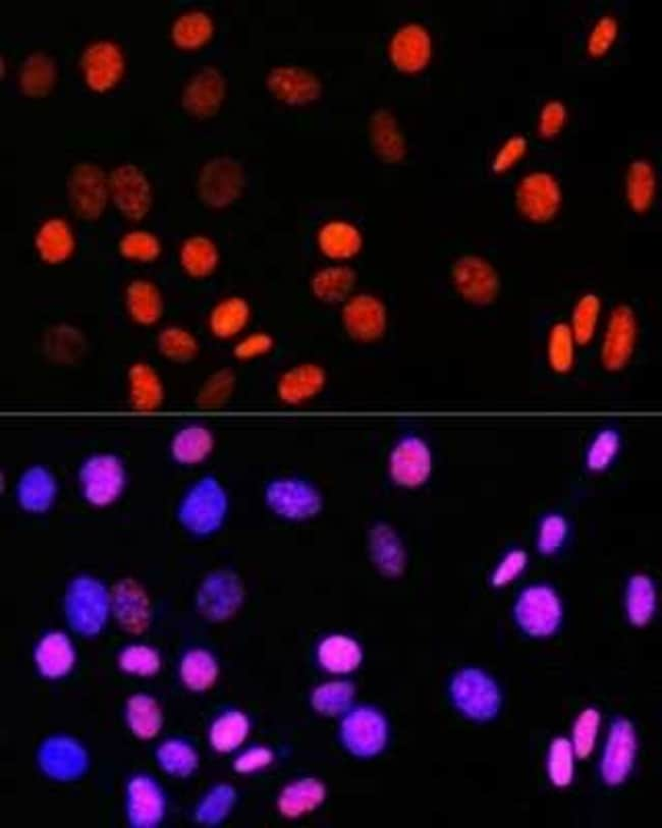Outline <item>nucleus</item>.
Returning a JSON list of instances; mask_svg holds the SVG:
<instances>
[{"label": "nucleus", "mask_w": 662, "mask_h": 828, "mask_svg": "<svg viewBox=\"0 0 662 828\" xmlns=\"http://www.w3.org/2000/svg\"><path fill=\"white\" fill-rule=\"evenodd\" d=\"M109 602V595L100 582L90 577L76 579L66 597L70 624L82 634H96L106 621Z\"/></svg>", "instance_id": "1"}, {"label": "nucleus", "mask_w": 662, "mask_h": 828, "mask_svg": "<svg viewBox=\"0 0 662 828\" xmlns=\"http://www.w3.org/2000/svg\"><path fill=\"white\" fill-rule=\"evenodd\" d=\"M70 205L85 220L97 219L105 209L109 183L98 165L80 162L72 169L67 182Z\"/></svg>", "instance_id": "2"}, {"label": "nucleus", "mask_w": 662, "mask_h": 828, "mask_svg": "<svg viewBox=\"0 0 662 828\" xmlns=\"http://www.w3.org/2000/svg\"><path fill=\"white\" fill-rule=\"evenodd\" d=\"M197 186L199 196L206 205L226 207L240 196L244 186V173L236 160L216 157L204 165Z\"/></svg>", "instance_id": "3"}, {"label": "nucleus", "mask_w": 662, "mask_h": 828, "mask_svg": "<svg viewBox=\"0 0 662 828\" xmlns=\"http://www.w3.org/2000/svg\"><path fill=\"white\" fill-rule=\"evenodd\" d=\"M80 480L84 495L94 506L113 504L121 495L126 474L115 456L101 455L89 459L82 467Z\"/></svg>", "instance_id": "4"}, {"label": "nucleus", "mask_w": 662, "mask_h": 828, "mask_svg": "<svg viewBox=\"0 0 662 828\" xmlns=\"http://www.w3.org/2000/svg\"><path fill=\"white\" fill-rule=\"evenodd\" d=\"M109 192L118 209L128 218L142 219L152 203L151 185L134 164L120 165L108 178Z\"/></svg>", "instance_id": "5"}, {"label": "nucleus", "mask_w": 662, "mask_h": 828, "mask_svg": "<svg viewBox=\"0 0 662 828\" xmlns=\"http://www.w3.org/2000/svg\"><path fill=\"white\" fill-rule=\"evenodd\" d=\"M81 67L86 83L95 91L113 88L125 70L124 54L115 42L98 40L83 51Z\"/></svg>", "instance_id": "6"}, {"label": "nucleus", "mask_w": 662, "mask_h": 828, "mask_svg": "<svg viewBox=\"0 0 662 828\" xmlns=\"http://www.w3.org/2000/svg\"><path fill=\"white\" fill-rule=\"evenodd\" d=\"M562 201L560 186L553 176L533 173L525 177L517 190L521 211L535 222H545L558 212Z\"/></svg>", "instance_id": "7"}, {"label": "nucleus", "mask_w": 662, "mask_h": 828, "mask_svg": "<svg viewBox=\"0 0 662 828\" xmlns=\"http://www.w3.org/2000/svg\"><path fill=\"white\" fill-rule=\"evenodd\" d=\"M227 92L222 73L212 67L198 71L187 83L182 97L187 112L198 118H208L217 113Z\"/></svg>", "instance_id": "8"}, {"label": "nucleus", "mask_w": 662, "mask_h": 828, "mask_svg": "<svg viewBox=\"0 0 662 828\" xmlns=\"http://www.w3.org/2000/svg\"><path fill=\"white\" fill-rule=\"evenodd\" d=\"M225 495L213 481H203L188 496L182 509V519L192 530L206 533L222 521L225 513Z\"/></svg>", "instance_id": "9"}, {"label": "nucleus", "mask_w": 662, "mask_h": 828, "mask_svg": "<svg viewBox=\"0 0 662 828\" xmlns=\"http://www.w3.org/2000/svg\"><path fill=\"white\" fill-rule=\"evenodd\" d=\"M561 606L553 592L536 588L523 595L518 618L523 628L534 636L553 633L561 621Z\"/></svg>", "instance_id": "10"}, {"label": "nucleus", "mask_w": 662, "mask_h": 828, "mask_svg": "<svg viewBox=\"0 0 662 828\" xmlns=\"http://www.w3.org/2000/svg\"><path fill=\"white\" fill-rule=\"evenodd\" d=\"M457 704L476 719H489L498 711L499 694L484 675L468 671L457 678L454 687Z\"/></svg>", "instance_id": "11"}, {"label": "nucleus", "mask_w": 662, "mask_h": 828, "mask_svg": "<svg viewBox=\"0 0 662 828\" xmlns=\"http://www.w3.org/2000/svg\"><path fill=\"white\" fill-rule=\"evenodd\" d=\"M431 57V39L425 28L409 24L401 28L391 43V58L401 71L414 73L422 70Z\"/></svg>", "instance_id": "12"}, {"label": "nucleus", "mask_w": 662, "mask_h": 828, "mask_svg": "<svg viewBox=\"0 0 662 828\" xmlns=\"http://www.w3.org/2000/svg\"><path fill=\"white\" fill-rule=\"evenodd\" d=\"M636 751L635 734L626 721L618 722L606 747L602 763V774L611 785L622 783L629 774Z\"/></svg>", "instance_id": "13"}, {"label": "nucleus", "mask_w": 662, "mask_h": 828, "mask_svg": "<svg viewBox=\"0 0 662 828\" xmlns=\"http://www.w3.org/2000/svg\"><path fill=\"white\" fill-rule=\"evenodd\" d=\"M267 87L275 97L291 104L310 102L320 93V83L313 74L292 67L272 70L267 76Z\"/></svg>", "instance_id": "14"}, {"label": "nucleus", "mask_w": 662, "mask_h": 828, "mask_svg": "<svg viewBox=\"0 0 662 828\" xmlns=\"http://www.w3.org/2000/svg\"><path fill=\"white\" fill-rule=\"evenodd\" d=\"M115 615L127 631L141 633L148 625V600L141 588L130 580L119 583L112 597Z\"/></svg>", "instance_id": "15"}, {"label": "nucleus", "mask_w": 662, "mask_h": 828, "mask_svg": "<svg viewBox=\"0 0 662 828\" xmlns=\"http://www.w3.org/2000/svg\"><path fill=\"white\" fill-rule=\"evenodd\" d=\"M57 485L45 469L35 467L28 470L20 480L18 498L21 506L29 512L42 513L49 509L55 498Z\"/></svg>", "instance_id": "16"}, {"label": "nucleus", "mask_w": 662, "mask_h": 828, "mask_svg": "<svg viewBox=\"0 0 662 828\" xmlns=\"http://www.w3.org/2000/svg\"><path fill=\"white\" fill-rule=\"evenodd\" d=\"M55 80H57V66L50 55L45 52L30 53L20 68V87L28 96L47 95L53 88Z\"/></svg>", "instance_id": "17"}, {"label": "nucleus", "mask_w": 662, "mask_h": 828, "mask_svg": "<svg viewBox=\"0 0 662 828\" xmlns=\"http://www.w3.org/2000/svg\"><path fill=\"white\" fill-rule=\"evenodd\" d=\"M251 319L249 303L239 297H232L217 304L209 318L210 329L220 339H231L246 328Z\"/></svg>", "instance_id": "18"}, {"label": "nucleus", "mask_w": 662, "mask_h": 828, "mask_svg": "<svg viewBox=\"0 0 662 828\" xmlns=\"http://www.w3.org/2000/svg\"><path fill=\"white\" fill-rule=\"evenodd\" d=\"M36 659L44 676L59 678L72 669L75 655L69 639L64 634L55 633L42 640Z\"/></svg>", "instance_id": "19"}, {"label": "nucleus", "mask_w": 662, "mask_h": 828, "mask_svg": "<svg viewBox=\"0 0 662 828\" xmlns=\"http://www.w3.org/2000/svg\"><path fill=\"white\" fill-rule=\"evenodd\" d=\"M36 246L45 261L60 263L72 254L75 246L74 236L65 220L52 218L40 228Z\"/></svg>", "instance_id": "20"}, {"label": "nucleus", "mask_w": 662, "mask_h": 828, "mask_svg": "<svg viewBox=\"0 0 662 828\" xmlns=\"http://www.w3.org/2000/svg\"><path fill=\"white\" fill-rule=\"evenodd\" d=\"M318 243L324 254L335 259L354 256L361 247V235L351 224L331 222L322 227Z\"/></svg>", "instance_id": "21"}, {"label": "nucleus", "mask_w": 662, "mask_h": 828, "mask_svg": "<svg viewBox=\"0 0 662 828\" xmlns=\"http://www.w3.org/2000/svg\"><path fill=\"white\" fill-rule=\"evenodd\" d=\"M325 380L323 371L314 365H302L286 372L279 381L281 398L297 402L314 395Z\"/></svg>", "instance_id": "22"}, {"label": "nucleus", "mask_w": 662, "mask_h": 828, "mask_svg": "<svg viewBox=\"0 0 662 828\" xmlns=\"http://www.w3.org/2000/svg\"><path fill=\"white\" fill-rule=\"evenodd\" d=\"M129 812L136 826H151L159 820L162 813L161 797L150 781L138 779L131 784Z\"/></svg>", "instance_id": "23"}, {"label": "nucleus", "mask_w": 662, "mask_h": 828, "mask_svg": "<svg viewBox=\"0 0 662 828\" xmlns=\"http://www.w3.org/2000/svg\"><path fill=\"white\" fill-rule=\"evenodd\" d=\"M180 256L183 268L197 279L210 275L216 269L219 260L215 244L203 236L188 239L182 247Z\"/></svg>", "instance_id": "24"}, {"label": "nucleus", "mask_w": 662, "mask_h": 828, "mask_svg": "<svg viewBox=\"0 0 662 828\" xmlns=\"http://www.w3.org/2000/svg\"><path fill=\"white\" fill-rule=\"evenodd\" d=\"M214 31L211 17L202 11H192L181 15L172 28L174 42L183 48L193 49L204 45Z\"/></svg>", "instance_id": "25"}, {"label": "nucleus", "mask_w": 662, "mask_h": 828, "mask_svg": "<svg viewBox=\"0 0 662 828\" xmlns=\"http://www.w3.org/2000/svg\"><path fill=\"white\" fill-rule=\"evenodd\" d=\"M344 321L352 336L361 340L371 339L379 328L377 305L368 297H357L346 307Z\"/></svg>", "instance_id": "26"}, {"label": "nucleus", "mask_w": 662, "mask_h": 828, "mask_svg": "<svg viewBox=\"0 0 662 828\" xmlns=\"http://www.w3.org/2000/svg\"><path fill=\"white\" fill-rule=\"evenodd\" d=\"M127 302L133 318L141 324H153L161 317L162 298L150 283H133L128 289Z\"/></svg>", "instance_id": "27"}, {"label": "nucleus", "mask_w": 662, "mask_h": 828, "mask_svg": "<svg viewBox=\"0 0 662 828\" xmlns=\"http://www.w3.org/2000/svg\"><path fill=\"white\" fill-rule=\"evenodd\" d=\"M655 186V174L651 165L644 160L634 161L627 176V195L636 211H645L650 207Z\"/></svg>", "instance_id": "28"}, {"label": "nucleus", "mask_w": 662, "mask_h": 828, "mask_svg": "<svg viewBox=\"0 0 662 828\" xmlns=\"http://www.w3.org/2000/svg\"><path fill=\"white\" fill-rule=\"evenodd\" d=\"M132 397L142 410L156 408L162 400V384L156 372L148 365H135L130 371Z\"/></svg>", "instance_id": "29"}, {"label": "nucleus", "mask_w": 662, "mask_h": 828, "mask_svg": "<svg viewBox=\"0 0 662 828\" xmlns=\"http://www.w3.org/2000/svg\"><path fill=\"white\" fill-rule=\"evenodd\" d=\"M128 720L134 733L143 738L154 737L161 727V714L149 697L138 695L128 704Z\"/></svg>", "instance_id": "30"}, {"label": "nucleus", "mask_w": 662, "mask_h": 828, "mask_svg": "<svg viewBox=\"0 0 662 828\" xmlns=\"http://www.w3.org/2000/svg\"><path fill=\"white\" fill-rule=\"evenodd\" d=\"M47 749V753L44 751V766L51 769V775L72 778L78 775L77 772L84 766L82 751L69 742H54Z\"/></svg>", "instance_id": "31"}, {"label": "nucleus", "mask_w": 662, "mask_h": 828, "mask_svg": "<svg viewBox=\"0 0 662 828\" xmlns=\"http://www.w3.org/2000/svg\"><path fill=\"white\" fill-rule=\"evenodd\" d=\"M322 664L333 672H349L359 664L360 652L348 639L336 637L323 643L320 649Z\"/></svg>", "instance_id": "32"}, {"label": "nucleus", "mask_w": 662, "mask_h": 828, "mask_svg": "<svg viewBox=\"0 0 662 828\" xmlns=\"http://www.w3.org/2000/svg\"><path fill=\"white\" fill-rule=\"evenodd\" d=\"M160 352L175 362H188L198 352V343L189 331L180 327H168L158 338Z\"/></svg>", "instance_id": "33"}, {"label": "nucleus", "mask_w": 662, "mask_h": 828, "mask_svg": "<svg viewBox=\"0 0 662 828\" xmlns=\"http://www.w3.org/2000/svg\"><path fill=\"white\" fill-rule=\"evenodd\" d=\"M248 724L240 713H229L218 720L211 731V742L219 751H231L245 739Z\"/></svg>", "instance_id": "34"}, {"label": "nucleus", "mask_w": 662, "mask_h": 828, "mask_svg": "<svg viewBox=\"0 0 662 828\" xmlns=\"http://www.w3.org/2000/svg\"><path fill=\"white\" fill-rule=\"evenodd\" d=\"M353 285V274L346 268H329L320 272L314 281L316 295L326 301H338L345 297Z\"/></svg>", "instance_id": "35"}, {"label": "nucleus", "mask_w": 662, "mask_h": 828, "mask_svg": "<svg viewBox=\"0 0 662 828\" xmlns=\"http://www.w3.org/2000/svg\"><path fill=\"white\" fill-rule=\"evenodd\" d=\"M183 678L194 690L210 687L217 674L214 660L205 652L190 653L183 662Z\"/></svg>", "instance_id": "36"}, {"label": "nucleus", "mask_w": 662, "mask_h": 828, "mask_svg": "<svg viewBox=\"0 0 662 828\" xmlns=\"http://www.w3.org/2000/svg\"><path fill=\"white\" fill-rule=\"evenodd\" d=\"M372 134L378 152L396 160L403 153V141L389 115H378L372 123Z\"/></svg>", "instance_id": "37"}, {"label": "nucleus", "mask_w": 662, "mask_h": 828, "mask_svg": "<svg viewBox=\"0 0 662 828\" xmlns=\"http://www.w3.org/2000/svg\"><path fill=\"white\" fill-rule=\"evenodd\" d=\"M210 447V434L201 427H190L183 430L175 441L176 455L186 462L201 459Z\"/></svg>", "instance_id": "38"}, {"label": "nucleus", "mask_w": 662, "mask_h": 828, "mask_svg": "<svg viewBox=\"0 0 662 828\" xmlns=\"http://www.w3.org/2000/svg\"><path fill=\"white\" fill-rule=\"evenodd\" d=\"M550 778L560 787L567 786L573 778V754L568 741L557 740L550 750Z\"/></svg>", "instance_id": "39"}, {"label": "nucleus", "mask_w": 662, "mask_h": 828, "mask_svg": "<svg viewBox=\"0 0 662 828\" xmlns=\"http://www.w3.org/2000/svg\"><path fill=\"white\" fill-rule=\"evenodd\" d=\"M120 250L127 258L149 262L159 256L161 246L154 235L147 232H133L122 240Z\"/></svg>", "instance_id": "40"}, {"label": "nucleus", "mask_w": 662, "mask_h": 828, "mask_svg": "<svg viewBox=\"0 0 662 828\" xmlns=\"http://www.w3.org/2000/svg\"><path fill=\"white\" fill-rule=\"evenodd\" d=\"M122 668L130 673L148 676L155 674L159 669L158 655L147 647H131L121 656Z\"/></svg>", "instance_id": "41"}, {"label": "nucleus", "mask_w": 662, "mask_h": 828, "mask_svg": "<svg viewBox=\"0 0 662 828\" xmlns=\"http://www.w3.org/2000/svg\"><path fill=\"white\" fill-rule=\"evenodd\" d=\"M618 22L612 16L598 20L588 39V50L593 57H601L609 51L618 37Z\"/></svg>", "instance_id": "42"}, {"label": "nucleus", "mask_w": 662, "mask_h": 828, "mask_svg": "<svg viewBox=\"0 0 662 828\" xmlns=\"http://www.w3.org/2000/svg\"><path fill=\"white\" fill-rule=\"evenodd\" d=\"M630 616L637 625L645 624L651 617L654 605V596L651 586L640 580L631 588L629 599Z\"/></svg>", "instance_id": "43"}, {"label": "nucleus", "mask_w": 662, "mask_h": 828, "mask_svg": "<svg viewBox=\"0 0 662 828\" xmlns=\"http://www.w3.org/2000/svg\"><path fill=\"white\" fill-rule=\"evenodd\" d=\"M598 724L599 715L595 710L589 709L580 716L574 733L576 752L580 758L587 757L593 750Z\"/></svg>", "instance_id": "44"}, {"label": "nucleus", "mask_w": 662, "mask_h": 828, "mask_svg": "<svg viewBox=\"0 0 662 828\" xmlns=\"http://www.w3.org/2000/svg\"><path fill=\"white\" fill-rule=\"evenodd\" d=\"M236 382L235 374L228 369L219 370L205 382L201 400L209 403L224 401L232 393Z\"/></svg>", "instance_id": "45"}, {"label": "nucleus", "mask_w": 662, "mask_h": 828, "mask_svg": "<svg viewBox=\"0 0 662 828\" xmlns=\"http://www.w3.org/2000/svg\"><path fill=\"white\" fill-rule=\"evenodd\" d=\"M567 119L566 106L560 101L547 102L540 113L538 130L542 137L553 138L563 129Z\"/></svg>", "instance_id": "46"}, {"label": "nucleus", "mask_w": 662, "mask_h": 828, "mask_svg": "<svg viewBox=\"0 0 662 828\" xmlns=\"http://www.w3.org/2000/svg\"><path fill=\"white\" fill-rule=\"evenodd\" d=\"M161 761L168 770L187 775L194 768L196 758L189 748L172 743L162 748Z\"/></svg>", "instance_id": "47"}, {"label": "nucleus", "mask_w": 662, "mask_h": 828, "mask_svg": "<svg viewBox=\"0 0 662 828\" xmlns=\"http://www.w3.org/2000/svg\"><path fill=\"white\" fill-rule=\"evenodd\" d=\"M273 348L270 335L257 331L242 339L235 347V356L243 361L256 359L268 354Z\"/></svg>", "instance_id": "48"}, {"label": "nucleus", "mask_w": 662, "mask_h": 828, "mask_svg": "<svg viewBox=\"0 0 662 828\" xmlns=\"http://www.w3.org/2000/svg\"><path fill=\"white\" fill-rule=\"evenodd\" d=\"M528 142L522 136H514L496 154L493 161L495 173H505L519 161L527 150Z\"/></svg>", "instance_id": "49"}, {"label": "nucleus", "mask_w": 662, "mask_h": 828, "mask_svg": "<svg viewBox=\"0 0 662 828\" xmlns=\"http://www.w3.org/2000/svg\"><path fill=\"white\" fill-rule=\"evenodd\" d=\"M618 447V439L613 432L606 431L599 435L590 455V464L598 469L611 461Z\"/></svg>", "instance_id": "50"}, {"label": "nucleus", "mask_w": 662, "mask_h": 828, "mask_svg": "<svg viewBox=\"0 0 662 828\" xmlns=\"http://www.w3.org/2000/svg\"><path fill=\"white\" fill-rule=\"evenodd\" d=\"M271 761V754L265 749H256L243 755L236 763L241 772H248L267 765Z\"/></svg>", "instance_id": "51"}]
</instances>
